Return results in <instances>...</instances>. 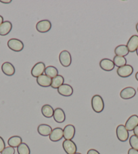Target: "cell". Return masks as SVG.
Returning <instances> with one entry per match:
<instances>
[{
    "mask_svg": "<svg viewBox=\"0 0 138 154\" xmlns=\"http://www.w3.org/2000/svg\"><path fill=\"white\" fill-rule=\"evenodd\" d=\"M75 154H81V153H75Z\"/></svg>",
    "mask_w": 138,
    "mask_h": 154,
    "instance_id": "cell-39",
    "label": "cell"
},
{
    "mask_svg": "<svg viewBox=\"0 0 138 154\" xmlns=\"http://www.w3.org/2000/svg\"><path fill=\"white\" fill-rule=\"evenodd\" d=\"M2 71L5 75L8 76H12L15 73V68L11 63L5 62L2 65Z\"/></svg>",
    "mask_w": 138,
    "mask_h": 154,
    "instance_id": "cell-16",
    "label": "cell"
},
{
    "mask_svg": "<svg viewBox=\"0 0 138 154\" xmlns=\"http://www.w3.org/2000/svg\"><path fill=\"white\" fill-rule=\"evenodd\" d=\"M116 134L118 139L121 142H125L129 139V131L124 125H118L116 130Z\"/></svg>",
    "mask_w": 138,
    "mask_h": 154,
    "instance_id": "cell-3",
    "label": "cell"
},
{
    "mask_svg": "<svg viewBox=\"0 0 138 154\" xmlns=\"http://www.w3.org/2000/svg\"><path fill=\"white\" fill-rule=\"evenodd\" d=\"M38 133L41 135V136L44 137H47L50 136V134H51V132L52 131V127L47 125V124H40L38 126Z\"/></svg>",
    "mask_w": 138,
    "mask_h": 154,
    "instance_id": "cell-20",
    "label": "cell"
},
{
    "mask_svg": "<svg viewBox=\"0 0 138 154\" xmlns=\"http://www.w3.org/2000/svg\"><path fill=\"white\" fill-rule=\"evenodd\" d=\"M49 137L50 140L53 142L59 141L64 137L63 129L61 128H56L53 129Z\"/></svg>",
    "mask_w": 138,
    "mask_h": 154,
    "instance_id": "cell-13",
    "label": "cell"
},
{
    "mask_svg": "<svg viewBox=\"0 0 138 154\" xmlns=\"http://www.w3.org/2000/svg\"><path fill=\"white\" fill-rule=\"evenodd\" d=\"M64 150L67 154H75L76 153V145L72 140H65L62 143Z\"/></svg>",
    "mask_w": 138,
    "mask_h": 154,
    "instance_id": "cell-6",
    "label": "cell"
},
{
    "mask_svg": "<svg viewBox=\"0 0 138 154\" xmlns=\"http://www.w3.org/2000/svg\"><path fill=\"white\" fill-rule=\"evenodd\" d=\"M12 29V24L10 21H4L0 25V35L5 36L10 33Z\"/></svg>",
    "mask_w": 138,
    "mask_h": 154,
    "instance_id": "cell-19",
    "label": "cell"
},
{
    "mask_svg": "<svg viewBox=\"0 0 138 154\" xmlns=\"http://www.w3.org/2000/svg\"><path fill=\"white\" fill-rule=\"evenodd\" d=\"M127 47L129 52H134L138 48V36L134 35L131 36L127 44Z\"/></svg>",
    "mask_w": 138,
    "mask_h": 154,
    "instance_id": "cell-15",
    "label": "cell"
},
{
    "mask_svg": "<svg viewBox=\"0 0 138 154\" xmlns=\"http://www.w3.org/2000/svg\"><path fill=\"white\" fill-rule=\"evenodd\" d=\"M129 50L125 45H119L115 50V54L118 57H124L129 54Z\"/></svg>",
    "mask_w": 138,
    "mask_h": 154,
    "instance_id": "cell-22",
    "label": "cell"
},
{
    "mask_svg": "<svg viewBox=\"0 0 138 154\" xmlns=\"http://www.w3.org/2000/svg\"><path fill=\"white\" fill-rule=\"evenodd\" d=\"M133 131H134V134L135 135V136L138 137V126L135 127V128H134V130Z\"/></svg>",
    "mask_w": 138,
    "mask_h": 154,
    "instance_id": "cell-34",
    "label": "cell"
},
{
    "mask_svg": "<svg viewBox=\"0 0 138 154\" xmlns=\"http://www.w3.org/2000/svg\"><path fill=\"white\" fill-rule=\"evenodd\" d=\"M116 72H117L118 75L121 78H128L130 75H131V74L134 72V68L131 65H125L123 67L118 68Z\"/></svg>",
    "mask_w": 138,
    "mask_h": 154,
    "instance_id": "cell-7",
    "label": "cell"
},
{
    "mask_svg": "<svg viewBox=\"0 0 138 154\" xmlns=\"http://www.w3.org/2000/svg\"><path fill=\"white\" fill-rule=\"evenodd\" d=\"M138 126V116L137 115H133L130 116L127 119L125 126L126 129L128 131H133L134 130L135 127Z\"/></svg>",
    "mask_w": 138,
    "mask_h": 154,
    "instance_id": "cell-12",
    "label": "cell"
},
{
    "mask_svg": "<svg viewBox=\"0 0 138 154\" xmlns=\"http://www.w3.org/2000/svg\"><path fill=\"white\" fill-rule=\"evenodd\" d=\"M52 23L49 20H42L37 23L36 29L39 33H47L51 29Z\"/></svg>",
    "mask_w": 138,
    "mask_h": 154,
    "instance_id": "cell-5",
    "label": "cell"
},
{
    "mask_svg": "<svg viewBox=\"0 0 138 154\" xmlns=\"http://www.w3.org/2000/svg\"><path fill=\"white\" fill-rule=\"evenodd\" d=\"M6 148V144H5L4 140L2 137H0V153Z\"/></svg>",
    "mask_w": 138,
    "mask_h": 154,
    "instance_id": "cell-30",
    "label": "cell"
},
{
    "mask_svg": "<svg viewBox=\"0 0 138 154\" xmlns=\"http://www.w3.org/2000/svg\"><path fill=\"white\" fill-rule=\"evenodd\" d=\"M15 153V149L14 148L12 147H7L4 149L2 151L1 154H14Z\"/></svg>",
    "mask_w": 138,
    "mask_h": 154,
    "instance_id": "cell-29",
    "label": "cell"
},
{
    "mask_svg": "<svg viewBox=\"0 0 138 154\" xmlns=\"http://www.w3.org/2000/svg\"><path fill=\"white\" fill-rule=\"evenodd\" d=\"M92 107L95 113H101L104 109V103L100 95H94L92 99Z\"/></svg>",
    "mask_w": 138,
    "mask_h": 154,
    "instance_id": "cell-1",
    "label": "cell"
},
{
    "mask_svg": "<svg viewBox=\"0 0 138 154\" xmlns=\"http://www.w3.org/2000/svg\"><path fill=\"white\" fill-rule=\"evenodd\" d=\"M135 52H136V54H137V57H138V48H137V50H136V51H135Z\"/></svg>",
    "mask_w": 138,
    "mask_h": 154,
    "instance_id": "cell-38",
    "label": "cell"
},
{
    "mask_svg": "<svg viewBox=\"0 0 138 154\" xmlns=\"http://www.w3.org/2000/svg\"><path fill=\"white\" fill-rule=\"evenodd\" d=\"M115 66V65L114 64L113 61L109 58H104L100 62V67L102 69L106 71H110L113 70Z\"/></svg>",
    "mask_w": 138,
    "mask_h": 154,
    "instance_id": "cell-14",
    "label": "cell"
},
{
    "mask_svg": "<svg viewBox=\"0 0 138 154\" xmlns=\"http://www.w3.org/2000/svg\"><path fill=\"white\" fill-rule=\"evenodd\" d=\"M128 154H138V151L136 149H134L131 148L129 149L128 151Z\"/></svg>",
    "mask_w": 138,
    "mask_h": 154,
    "instance_id": "cell-32",
    "label": "cell"
},
{
    "mask_svg": "<svg viewBox=\"0 0 138 154\" xmlns=\"http://www.w3.org/2000/svg\"><path fill=\"white\" fill-rule=\"evenodd\" d=\"M54 109L51 105H44L41 108V113L45 118H50L54 116Z\"/></svg>",
    "mask_w": 138,
    "mask_h": 154,
    "instance_id": "cell-21",
    "label": "cell"
},
{
    "mask_svg": "<svg viewBox=\"0 0 138 154\" xmlns=\"http://www.w3.org/2000/svg\"><path fill=\"white\" fill-rule=\"evenodd\" d=\"M58 92L61 96L70 97L73 94V88L70 85L64 84L58 88Z\"/></svg>",
    "mask_w": 138,
    "mask_h": 154,
    "instance_id": "cell-10",
    "label": "cell"
},
{
    "mask_svg": "<svg viewBox=\"0 0 138 154\" xmlns=\"http://www.w3.org/2000/svg\"><path fill=\"white\" fill-rule=\"evenodd\" d=\"M18 154H31V150L28 146L25 143H22L17 147Z\"/></svg>",
    "mask_w": 138,
    "mask_h": 154,
    "instance_id": "cell-27",
    "label": "cell"
},
{
    "mask_svg": "<svg viewBox=\"0 0 138 154\" xmlns=\"http://www.w3.org/2000/svg\"><path fill=\"white\" fill-rule=\"evenodd\" d=\"M87 154H100L97 150L94 149H91L88 151H87Z\"/></svg>",
    "mask_w": 138,
    "mask_h": 154,
    "instance_id": "cell-31",
    "label": "cell"
},
{
    "mask_svg": "<svg viewBox=\"0 0 138 154\" xmlns=\"http://www.w3.org/2000/svg\"><path fill=\"white\" fill-rule=\"evenodd\" d=\"M64 138L65 140H72L75 135V128L72 124L66 125L63 130Z\"/></svg>",
    "mask_w": 138,
    "mask_h": 154,
    "instance_id": "cell-11",
    "label": "cell"
},
{
    "mask_svg": "<svg viewBox=\"0 0 138 154\" xmlns=\"http://www.w3.org/2000/svg\"><path fill=\"white\" fill-rule=\"evenodd\" d=\"M22 143V138L19 136H13L10 137L8 140V143L10 147H12L13 148L18 147Z\"/></svg>",
    "mask_w": 138,
    "mask_h": 154,
    "instance_id": "cell-24",
    "label": "cell"
},
{
    "mask_svg": "<svg viewBox=\"0 0 138 154\" xmlns=\"http://www.w3.org/2000/svg\"><path fill=\"white\" fill-rule=\"evenodd\" d=\"M135 79H136L138 81V71L136 73V74H135Z\"/></svg>",
    "mask_w": 138,
    "mask_h": 154,
    "instance_id": "cell-36",
    "label": "cell"
},
{
    "mask_svg": "<svg viewBox=\"0 0 138 154\" xmlns=\"http://www.w3.org/2000/svg\"><path fill=\"white\" fill-rule=\"evenodd\" d=\"M137 92H138V88H137Z\"/></svg>",
    "mask_w": 138,
    "mask_h": 154,
    "instance_id": "cell-40",
    "label": "cell"
},
{
    "mask_svg": "<svg viewBox=\"0 0 138 154\" xmlns=\"http://www.w3.org/2000/svg\"><path fill=\"white\" fill-rule=\"evenodd\" d=\"M37 83L42 87H49L51 86L52 79L45 74H43L37 78Z\"/></svg>",
    "mask_w": 138,
    "mask_h": 154,
    "instance_id": "cell-18",
    "label": "cell"
},
{
    "mask_svg": "<svg viewBox=\"0 0 138 154\" xmlns=\"http://www.w3.org/2000/svg\"><path fill=\"white\" fill-rule=\"evenodd\" d=\"M64 77L60 75H58L56 77L52 79L51 87L54 89H58L60 86L64 84Z\"/></svg>",
    "mask_w": 138,
    "mask_h": 154,
    "instance_id": "cell-23",
    "label": "cell"
},
{
    "mask_svg": "<svg viewBox=\"0 0 138 154\" xmlns=\"http://www.w3.org/2000/svg\"><path fill=\"white\" fill-rule=\"evenodd\" d=\"M129 144L131 148L138 151V137L135 134L132 135L129 139Z\"/></svg>",
    "mask_w": 138,
    "mask_h": 154,
    "instance_id": "cell-28",
    "label": "cell"
},
{
    "mask_svg": "<svg viewBox=\"0 0 138 154\" xmlns=\"http://www.w3.org/2000/svg\"><path fill=\"white\" fill-rule=\"evenodd\" d=\"M54 120L57 122V123H63L66 119V116L65 113L62 109L61 108H56L54 110V116H53Z\"/></svg>",
    "mask_w": 138,
    "mask_h": 154,
    "instance_id": "cell-17",
    "label": "cell"
},
{
    "mask_svg": "<svg viewBox=\"0 0 138 154\" xmlns=\"http://www.w3.org/2000/svg\"><path fill=\"white\" fill-rule=\"evenodd\" d=\"M113 63L115 66H116V67L119 68L127 65V60L124 57L115 56L113 58Z\"/></svg>",
    "mask_w": 138,
    "mask_h": 154,
    "instance_id": "cell-26",
    "label": "cell"
},
{
    "mask_svg": "<svg viewBox=\"0 0 138 154\" xmlns=\"http://www.w3.org/2000/svg\"><path fill=\"white\" fill-rule=\"evenodd\" d=\"M44 72L45 75L48 76L51 79H53L58 75V70L55 67H53V66H48V67H46Z\"/></svg>",
    "mask_w": 138,
    "mask_h": 154,
    "instance_id": "cell-25",
    "label": "cell"
},
{
    "mask_svg": "<svg viewBox=\"0 0 138 154\" xmlns=\"http://www.w3.org/2000/svg\"><path fill=\"white\" fill-rule=\"evenodd\" d=\"M136 30H137V32L138 33V23L136 24Z\"/></svg>",
    "mask_w": 138,
    "mask_h": 154,
    "instance_id": "cell-37",
    "label": "cell"
},
{
    "mask_svg": "<svg viewBox=\"0 0 138 154\" xmlns=\"http://www.w3.org/2000/svg\"><path fill=\"white\" fill-rule=\"evenodd\" d=\"M59 60L60 64L63 67H69L71 65V62H72V58H71L70 52L67 50H63V51L61 52L59 55Z\"/></svg>",
    "mask_w": 138,
    "mask_h": 154,
    "instance_id": "cell-4",
    "label": "cell"
},
{
    "mask_svg": "<svg viewBox=\"0 0 138 154\" xmlns=\"http://www.w3.org/2000/svg\"><path fill=\"white\" fill-rule=\"evenodd\" d=\"M3 23H4V18L3 17H2V16L0 15V25H1Z\"/></svg>",
    "mask_w": 138,
    "mask_h": 154,
    "instance_id": "cell-35",
    "label": "cell"
},
{
    "mask_svg": "<svg viewBox=\"0 0 138 154\" xmlns=\"http://www.w3.org/2000/svg\"><path fill=\"white\" fill-rule=\"evenodd\" d=\"M8 47L12 51L20 52L24 48V44L20 39L12 38L8 42Z\"/></svg>",
    "mask_w": 138,
    "mask_h": 154,
    "instance_id": "cell-2",
    "label": "cell"
},
{
    "mask_svg": "<svg viewBox=\"0 0 138 154\" xmlns=\"http://www.w3.org/2000/svg\"><path fill=\"white\" fill-rule=\"evenodd\" d=\"M45 69H46V65L43 62H39L34 65L33 69H31V75L34 78H38L41 75H43Z\"/></svg>",
    "mask_w": 138,
    "mask_h": 154,
    "instance_id": "cell-8",
    "label": "cell"
},
{
    "mask_svg": "<svg viewBox=\"0 0 138 154\" xmlns=\"http://www.w3.org/2000/svg\"><path fill=\"white\" fill-rule=\"evenodd\" d=\"M135 94H136V90H135L133 87H127L124 88L121 91L120 97L121 99L127 100L131 99L134 98Z\"/></svg>",
    "mask_w": 138,
    "mask_h": 154,
    "instance_id": "cell-9",
    "label": "cell"
},
{
    "mask_svg": "<svg viewBox=\"0 0 138 154\" xmlns=\"http://www.w3.org/2000/svg\"><path fill=\"white\" fill-rule=\"evenodd\" d=\"M0 2L5 4H8L11 3L12 0H0Z\"/></svg>",
    "mask_w": 138,
    "mask_h": 154,
    "instance_id": "cell-33",
    "label": "cell"
}]
</instances>
